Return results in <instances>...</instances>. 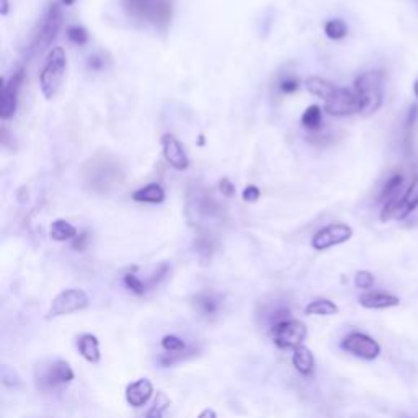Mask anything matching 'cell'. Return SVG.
<instances>
[{"label": "cell", "instance_id": "28", "mask_svg": "<svg viewBox=\"0 0 418 418\" xmlns=\"http://www.w3.org/2000/svg\"><path fill=\"white\" fill-rule=\"evenodd\" d=\"M161 345H162V348L166 350L168 355L183 353V351H185V348H186L185 341H183L182 338L177 337V335H166V337L162 338Z\"/></svg>", "mask_w": 418, "mask_h": 418}, {"label": "cell", "instance_id": "13", "mask_svg": "<svg viewBox=\"0 0 418 418\" xmlns=\"http://www.w3.org/2000/svg\"><path fill=\"white\" fill-rule=\"evenodd\" d=\"M162 144V154L168 166L175 168L178 172L186 170L190 167V159H188L185 147H183L180 140H178L173 134H163L161 139Z\"/></svg>", "mask_w": 418, "mask_h": 418}, {"label": "cell", "instance_id": "37", "mask_svg": "<svg viewBox=\"0 0 418 418\" xmlns=\"http://www.w3.org/2000/svg\"><path fill=\"white\" fill-rule=\"evenodd\" d=\"M87 64H88V67H90L92 70H95V72H100V70L103 69V65H105V63H103V59L100 58V56H90Z\"/></svg>", "mask_w": 418, "mask_h": 418}, {"label": "cell", "instance_id": "2", "mask_svg": "<svg viewBox=\"0 0 418 418\" xmlns=\"http://www.w3.org/2000/svg\"><path fill=\"white\" fill-rule=\"evenodd\" d=\"M126 13L134 20L154 26H167L172 22V0H123Z\"/></svg>", "mask_w": 418, "mask_h": 418}, {"label": "cell", "instance_id": "41", "mask_svg": "<svg viewBox=\"0 0 418 418\" xmlns=\"http://www.w3.org/2000/svg\"><path fill=\"white\" fill-rule=\"evenodd\" d=\"M63 3H64L65 7H70V6H74L75 0H63Z\"/></svg>", "mask_w": 418, "mask_h": 418}, {"label": "cell", "instance_id": "6", "mask_svg": "<svg viewBox=\"0 0 418 418\" xmlns=\"http://www.w3.org/2000/svg\"><path fill=\"white\" fill-rule=\"evenodd\" d=\"M271 332H273L275 345L281 350H296L303 345L307 337L306 325L294 319H286V321L276 323Z\"/></svg>", "mask_w": 418, "mask_h": 418}, {"label": "cell", "instance_id": "36", "mask_svg": "<svg viewBox=\"0 0 418 418\" xmlns=\"http://www.w3.org/2000/svg\"><path fill=\"white\" fill-rule=\"evenodd\" d=\"M87 246H88V234H87V232L79 234V236L74 239V243H72L74 250L83 252V250H86V248H87Z\"/></svg>", "mask_w": 418, "mask_h": 418}, {"label": "cell", "instance_id": "30", "mask_svg": "<svg viewBox=\"0 0 418 418\" xmlns=\"http://www.w3.org/2000/svg\"><path fill=\"white\" fill-rule=\"evenodd\" d=\"M67 38L70 43H74L75 46H83L88 43V33L86 28L74 25L67 28Z\"/></svg>", "mask_w": 418, "mask_h": 418}, {"label": "cell", "instance_id": "23", "mask_svg": "<svg viewBox=\"0 0 418 418\" xmlns=\"http://www.w3.org/2000/svg\"><path fill=\"white\" fill-rule=\"evenodd\" d=\"M49 236L56 242H65V241H72V239L77 237L79 232L72 224L67 223V220L58 219L51 224Z\"/></svg>", "mask_w": 418, "mask_h": 418}, {"label": "cell", "instance_id": "20", "mask_svg": "<svg viewBox=\"0 0 418 418\" xmlns=\"http://www.w3.org/2000/svg\"><path fill=\"white\" fill-rule=\"evenodd\" d=\"M293 366L298 373L307 376V378L314 374V371H316V360H314V355L307 346L300 345L293 350Z\"/></svg>", "mask_w": 418, "mask_h": 418}, {"label": "cell", "instance_id": "14", "mask_svg": "<svg viewBox=\"0 0 418 418\" xmlns=\"http://www.w3.org/2000/svg\"><path fill=\"white\" fill-rule=\"evenodd\" d=\"M358 303L361 307L371 309V311H384V309L397 307L401 304V299L386 291H368L360 296Z\"/></svg>", "mask_w": 418, "mask_h": 418}, {"label": "cell", "instance_id": "22", "mask_svg": "<svg viewBox=\"0 0 418 418\" xmlns=\"http://www.w3.org/2000/svg\"><path fill=\"white\" fill-rule=\"evenodd\" d=\"M304 87H306V90L311 93V95L317 97V98H322V100H327V98H330L332 93L337 90V87L333 86L332 82H328L322 77H317V75L307 77L306 82H304Z\"/></svg>", "mask_w": 418, "mask_h": 418}, {"label": "cell", "instance_id": "7", "mask_svg": "<svg viewBox=\"0 0 418 418\" xmlns=\"http://www.w3.org/2000/svg\"><path fill=\"white\" fill-rule=\"evenodd\" d=\"M327 115L335 116H351L356 113H361V98L353 88H337L332 93L330 98L325 100V106H323Z\"/></svg>", "mask_w": 418, "mask_h": 418}, {"label": "cell", "instance_id": "11", "mask_svg": "<svg viewBox=\"0 0 418 418\" xmlns=\"http://www.w3.org/2000/svg\"><path fill=\"white\" fill-rule=\"evenodd\" d=\"M23 77H25V72H23V69H20L3 83L2 100H0V118L3 121L15 116L18 106V93H20Z\"/></svg>", "mask_w": 418, "mask_h": 418}, {"label": "cell", "instance_id": "1", "mask_svg": "<svg viewBox=\"0 0 418 418\" xmlns=\"http://www.w3.org/2000/svg\"><path fill=\"white\" fill-rule=\"evenodd\" d=\"M386 72L384 70H366L355 81V90L361 98V115L364 118L373 116L384 102Z\"/></svg>", "mask_w": 418, "mask_h": 418}, {"label": "cell", "instance_id": "40", "mask_svg": "<svg viewBox=\"0 0 418 418\" xmlns=\"http://www.w3.org/2000/svg\"><path fill=\"white\" fill-rule=\"evenodd\" d=\"M413 93H415L417 100H418V79L415 81V83H413Z\"/></svg>", "mask_w": 418, "mask_h": 418}, {"label": "cell", "instance_id": "19", "mask_svg": "<svg viewBox=\"0 0 418 418\" xmlns=\"http://www.w3.org/2000/svg\"><path fill=\"white\" fill-rule=\"evenodd\" d=\"M133 200L136 203H149V204H161L166 201V190L159 183H149L133 193Z\"/></svg>", "mask_w": 418, "mask_h": 418}, {"label": "cell", "instance_id": "21", "mask_svg": "<svg viewBox=\"0 0 418 418\" xmlns=\"http://www.w3.org/2000/svg\"><path fill=\"white\" fill-rule=\"evenodd\" d=\"M403 186V177L401 173H394V175L389 177V180L386 182V185L383 186L381 193L378 196V203L379 204H389L394 203V201L401 200V190Z\"/></svg>", "mask_w": 418, "mask_h": 418}, {"label": "cell", "instance_id": "12", "mask_svg": "<svg viewBox=\"0 0 418 418\" xmlns=\"http://www.w3.org/2000/svg\"><path fill=\"white\" fill-rule=\"evenodd\" d=\"M61 25H63V13H61L58 3H53V6H49L48 12H46L43 18V23H41V30L38 33V38L35 41L36 48L40 51L48 48L56 40V36H58Z\"/></svg>", "mask_w": 418, "mask_h": 418}, {"label": "cell", "instance_id": "39", "mask_svg": "<svg viewBox=\"0 0 418 418\" xmlns=\"http://www.w3.org/2000/svg\"><path fill=\"white\" fill-rule=\"evenodd\" d=\"M0 15L6 17L8 13V7H10V3H8V0H0Z\"/></svg>", "mask_w": 418, "mask_h": 418}, {"label": "cell", "instance_id": "15", "mask_svg": "<svg viewBox=\"0 0 418 418\" xmlns=\"http://www.w3.org/2000/svg\"><path fill=\"white\" fill-rule=\"evenodd\" d=\"M154 396V386L149 379L140 378L138 381L128 384L126 387V402L131 407L140 408L147 403Z\"/></svg>", "mask_w": 418, "mask_h": 418}, {"label": "cell", "instance_id": "8", "mask_svg": "<svg viewBox=\"0 0 418 418\" xmlns=\"http://www.w3.org/2000/svg\"><path fill=\"white\" fill-rule=\"evenodd\" d=\"M341 348L346 353L356 356V358L364 361H373L381 355V345L378 340L363 332H351L341 340Z\"/></svg>", "mask_w": 418, "mask_h": 418}, {"label": "cell", "instance_id": "16", "mask_svg": "<svg viewBox=\"0 0 418 418\" xmlns=\"http://www.w3.org/2000/svg\"><path fill=\"white\" fill-rule=\"evenodd\" d=\"M193 303L196 311H198L201 316L213 317L220 311V307H223V296L216 293V291L206 289L195 296Z\"/></svg>", "mask_w": 418, "mask_h": 418}, {"label": "cell", "instance_id": "3", "mask_svg": "<svg viewBox=\"0 0 418 418\" xmlns=\"http://www.w3.org/2000/svg\"><path fill=\"white\" fill-rule=\"evenodd\" d=\"M65 70H67V58L63 48H54L48 54V59L40 74V87L46 100H53L63 86Z\"/></svg>", "mask_w": 418, "mask_h": 418}, {"label": "cell", "instance_id": "17", "mask_svg": "<svg viewBox=\"0 0 418 418\" xmlns=\"http://www.w3.org/2000/svg\"><path fill=\"white\" fill-rule=\"evenodd\" d=\"M417 208H418V173L412 178L410 186L407 188V191L402 195L401 201H399V206H397V211H396V216H394V219H399V220L405 219Z\"/></svg>", "mask_w": 418, "mask_h": 418}, {"label": "cell", "instance_id": "33", "mask_svg": "<svg viewBox=\"0 0 418 418\" xmlns=\"http://www.w3.org/2000/svg\"><path fill=\"white\" fill-rule=\"evenodd\" d=\"M260 188L255 185H248L246 190L242 191V200L246 201V203H257L258 200H260Z\"/></svg>", "mask_w": 418, "mask_h": 418}, {"label": "cell", "instance_id": "18", "mask_svg": "<svg viewBox=\"0 0 418 418\" xmlns=\"http://www.w3.org/2000/svg\"><path fill=\"white\" fill-rule=\"evenodd\" d=\"M77 348L79 353L82 355V358L88 361V363H100L102 353H100V341L92 333H83L77 338Z\"/></svg>", "mask_w": 418, "mask_h": 418}, {"label": "cell", "instance_id": "26", "mask_svg": "<svg viewBox=\"0 0 418 418\" xmlns=\"http://www.w3.org/2000/svg\"><path fill=\"white\" fill-rule=\"evenodd\" d=\"M323 31H325L327 38H330L333 41H338L344 40V38L348 35V25H346L345 20H341V18H332V20L325 23Z\"/></svg>", "mask_w": 418, "mask_h": 418}, {"label": "cell", "instance_id": "24", "mask_svg": "<svg viewBox=\"0 0 418 418\" xmlns=\"http://www.w3.org/2000/svg\"><path fill=\"white\" fill-rule=\"evenodd\" d=\"M338 306L330 299H316L311 300L306 307H304V314L306 316H337Z\"/></svg>", "mask_w": 418, "mask_h": 418}, {"label": "cell", "instance_id": "31", "mask_svg": "<svg viewBox=\"0 0 418 418\" xmlns=\"http://www.w3.org/2000/svg\"><path fill=\"white\" fill-rule=\"evenodd\" d=\"M374 284V275L368 270H360L356 271L355 275V286L358 289H364L368 291L369 288H373Z\"/></svg>", "mask_w": 418, "mask_h": 418}, {"label": "cell", "instance_id": "25", "mask_svg": "<svg viewBox=\"0 0 418 418\" xmlns=\"http://www.w3.org/2000/svg\"><path fill=\"white\" fill-rule=\"evenodd\" d=\"M300 124L307 131H319L322 128V108L319 105H311L306 108V111L300 116Z\"/></svg>", "mask_w": 418, "mask_h": 418}, {"label": "cell", "instance_id": "10", "mask_svg": "<svg viewBox=\"0 0 418 418\" xmlns=\"http://www.w3.org/2000/svg\"><path fill=\"white\" fill-rule=\"evenodd\" d=\"M74 369L70 368L67 361L58 360L49 363L46 368H41V373L38 376V387L49 391L74 381Z\"/></svg>", "mask_w": 418, "mask_h": 418}, {"label": "cell", "instance_id": "9", "mask_svg": "<svg viewBox=\"0 0 418 418\" xmlns=\"http://www.w3.org/2000/svg\"><path fill=\"white\" fill-rule=\"evenodd\" d=\"M351 237H353V229H351L348 224H344V223L328 224L312 237L311 246L314 250L322 252L335 246H341V243L348 242Z\"/></svg>", "mask_w": 418, "mask_h": 418}, {"label": "cell", "instance_id": "27", "mask_svg": "<svg viewBox=\"0 0 418 418\" xmlns=\"http://www.w3.org/2000/svg\"><path fill=\"white\" fill-rule=\"evenodd\" d=\"M168 405H170V399H168L163 392H159L156 401L152 403V407L149 408L145 418H163V413H166Z\"/></svg>", "mask_w": 418, "mask_h": 418}, {"label": "cell", "instance_id": "35", "mask_svg": "<svg viewBox=\"0 0 418 418\" xmlns=\"http://www.w3.org/2000/svg\"><path fill=\"white\" fill-rule=\"evenodd\" d=\"M219 190H220V193H223L224 196H227V198H232V196L236 195V186H234V183L229 180L227 177L220 178L219 180Z\"/></svg>", "mask_w": 418, "mask_h": 418}, {"label": "cell", "instance_id": "4", "mask_svg": "<svg viewBox=\"0 0 418 418\" xmlns=\"http://www.w3.org/2000/svg\"><path fill=\"white\" fill-rule=\"evenodd\" d=\"M86 178L93 190L105 193V191H111L116 185L120 186V182L123 180V172L116 162L102 159L98 162L93 161L88 163Z\"/></svg>", "mask_w": 418, "mask_h": 418}, {"label": "cell", "instance_id": "38", "mask_svg": "<svg viewBox=\"0 0 418 418\" xmlns=\"http://www.w3.org/2000/svg\"><path fill=\"white\" fill-rule=\"evenodd\" d=\"M198 418H218V413H216L213 408H204L198 415Z\"/></svg>", "mask_w": 418, "mask_h": 418}, {"label": "cell", "instance_id": "29", "mask_svg": "<svg viewBox=\"0 0 418 418\" xmlns=\"http://www.w3.org/2000/svg\"><path fill=\"white\" fill-rule=\"evenodd\" d=\"M123 281H124V286L131 291V293L143 296L145 291H147V284H145L140 278H138L134 273H126Z\"/></svg>", "mask_w": 418, "mask_h": 418}, {"label": "cell", "instance_id": "5", "mask_svg": "<svg viewBox=\"0 0 418 418\" xmlns=\"http://www.w3.org/2000/svg\"><path fill=\"white\" fill-rule=\"evenodd\" d=\"M88 304H90V299H88V294L83 289H79V288L64 289L53 299L46 319H56L61 316H69V314L83 311V309L88 307Z\"/></svg>", "mask_w": 418, "mask_h": 418}, {"label": "cell", "instance_id": "32", "mask_svg": "<svg viewBox=\"0 0 418 418\" xmlns=\"http://www.w3.org/2000/svg\"><path fill=\"white\" fill-rule=\"evenodd\" d=\"M299 87H300V81L296 77V75H286V77L281 79L280 82V90L283 93H288V95L298 92Z\"/></svg>", "mask_w": 418, "mask_h": 418}, {"label": "cell", "instance_id": "34", "mask_svg": "<svg viewBox=\"0 0 418 418\" xmlns=\"http://www.w3.org/2000/svg\"><path fill=\"white\" fill-rule=\"evenodd\" d=\"M417 120H418V106H417V105H412L410 108H408L407 120H405V131H407V138H410V131L413 129V126L417 124Z\"/></svg>", "mask_w": 418, "mask_h": 418}]
</instances>
